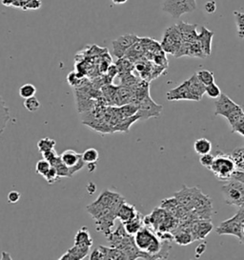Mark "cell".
Instances as JSON below:
<instances>
[{"mask_svg":"<svg viewBox=\"0 0 244 260\" xmlns=\"http://www.w3.org/2000/svg\"><path fill=\"white\" fill-rule=\"evenodd\" d=\"M239 208H240V209H243V210H244V202H243V203H242V204H241V206H240V207H239Z\"/></svg>","mask_w":244,"mask_h":260,"instance_id":"cell-54","label":"cell"},{"mask_svg":"<svg viewBox=\"0 0 244 260\" xmlns=\"http://www.w3.org/2000/svg\"><path fill=\"white\" fill-rule=\"evenodd\" d=\"M206 243L200 244L197 248H196V257H201L204 252L206 251Z\"/></svg>","mask_w":244,"mask_h":260,"instance_id":"cell-47","label":"cell"},{"mask_svg":"<svg viewBox=\"0 0 244 260\" xmlns=\"http://www.w3.org/2000/svg\"><path fill=\"white\" fill-rule=\"evenodd\" d=\"M125 198L116 192L104 190L100 196L90 205L86 210L95 221V227L99 232L105 236L113 231L115 220L117 219L118 207Z\"/></svg>","mask_w":244,"mask_h":260,"instance_id":"cell-1","label":"cell"},{"mask_svg":"<svg viewBox=\"0 0 244 260\" xmlns=\"http://www.w3.org/2000/svg\"><path fill=\"white\" fill-rule=\"evenodd\" d=\"M197 76H198L199 79L205 86L212 84V83H215V76H214V74L211 71L201 70V71H199L197 73Z\"/></svg>","mask_w":244,"mask_h":260,"instance_id":"cell-32","label":"cell"},{"mask_svg":"<svg viewBox=\"0 0 244 260\" xmlns=\"http://www.w3.org/2000/svg\"><path fill=\"white\" fill-rule=\"evenodd\" d=\"M243 110H242V108L239 106V107H237L235 111H233V112L228 116L226 119H227L228 122H229V124H230L231 128L234 126V125L236 124V122H237L240 118H242V116H243Z\"/></svg>","mask_w":244,"mask_h":260,"instance_id":"cell-37","label":"cell"},{"mask_svg":"<svg viewBox=\"0 0 244 260\" xmlns=\"http://www.w3.org/2000/svg\"><path fill=\"white\" fill-rule=\"evenodd\" d=\"M179 206H180V204L178 203L177 198L175 196L174 197H169V198L162 200L161 204H160L161 208H163L164 210L167 211L168 213H170L171 215H173L174 217L176 216Z\"/></svg>","mask_w":244,"mask_h":260,"instance_id":"cell-28","label":"cell"},{"mask_svg":"<svg viewBox=\"0 0 244 260\" xmlns=\"http://www.w3.org/2000/svg\"><path fill=\"white\" fill-rule=\"evenodd\" d=\"M62 162L67 166L70 172V176H73L77 172L84 168V160H82V154L73 150H66L60 154Z\"/></svg>","mask_w":244,"mask_h":260,"instance_id":"cell-10","label":"cell"},{"mask_svg":"<svg viewBox=\"0 0 244 260\" xmlns=\"http://www.w3.org/2000/svg\"><path fill=\"white\" fill-rule=\"evenodd\" d=\"M96 162H93V163H88V170L90 173H93V171H95L96 169Z\"/></svg>","mask_w":244,"mask_h":260,"instance_id":"cell-49","label":"cell"},{"mask_svg":"<svg viewBox=\"0 0 244 260\" xmlns=\"http://www.w3.org/2000/svg\"><path fill=\"white\" fill-rule=\"evenodd\" d=\"M41 104L39 100L35 97V96H32V97H29L24 101V107L27 111L31 112V113H34L36 112L37 110L40 108Z\"/></svg>","mask_w":244,"mask_h":260,"instance_id":"cell-38","label":"cell"},{"mask_svg":"<svg viewBox=\"0 0 244 260\" xmlns=\"http://www.w3.org/2000/svg\"><path fill=\"white\" fill-rule=\"evenodd\" d=\"M214 160H215V155L212 154L211 152L202 154L201 158H200V162H201L202 166L205 167V168L209 169V170H210L213 163H214Z\"/></svg>","mask_w":244,"mask_h":260,"instance_id":"cell-40","label":"cell"},{"mask_svg":"<svg viewBox=\"0 0 244 260\" xmlns=\"http://www.w3.org/2000/svg\"><path fill=\"white\" fill-rule=\"evenodd\" d=\"M189 212L194 219H211L214 213L212 199L198 189Z\"/></svg>","mask_w":244,"mask_h":260,"instance_id":"cell-4","label":"cell"},{"mask_svg":"<svg viewBox=\"0 0 244 260\" xmlns=\"http://www.w3.org/2000/svg\"><path fill=\"white\" fill-rule=\"evenodd\" d=\"M35 93H36V88L34 85L31 83H27L19 88V95L24 99L34 96Z\"/></svg>","mask_w":244,"mask_h":260,"instance_id":"cell-33","label":"cell"},{"mask_svg":"<svg viewBox=\"0 0 244 260\" xmlns=\"http://www.w3.org/2000/svg\"><path fill=\"white\" fill-rule=\"evenodd\" d=\"M215 33L210 31L209 29H207L206 27L202 26L200 33L198 35V40L202 46V50L204 53V55L206 57L211 56L212 53V42H213V38H214Z\"/></svg>","mask_w":244,"mask_h":260,"instance_id":"cell-15","label":"cell"},{"mask_svg":"<svg viewBox=\"0 0 244 260\" xmlns=\"http://www.w3.org/2000/svg\"><path fill=\"white\" fill-rule=\"evenodd\" d=\"M135 245L139 251L146 252L151 256L152 259L167 258L168 254L163 253L164 245L157 234L153 230L144 226L134 235Z\"/></svg>","mask_w":244,"mask_h":260,"instance_id":"cell-2","label":"cell"},{"mask_svg":"<svg viewBox=\"0 0 244 260\" xmlns=\"http://www.w3.org/2000/svg\"><path fill=\"white\" fill-rule=\"evenodd\" d=\"M139 40V37L135 34H125L121 35L117 39H115L113 44V54L118 59L125 57L127 50H129L135 43Z\"/></svg>","mask_w":244,"mask_h":260,"instance_id":"cell-11","label":"cell"},{"mask_svg":"<svg viewBox=\"0 0 244 260\" xmlns=\"http://www.w3.org/2000/svg\"><path fill=\"white\" fill-rule=\"evenodd\" d=\"M99 250L101 252V260L102 259H128L126 254L115 247H105L100 246Z\"/></svg>","mask_w":244,"mask_h":260,"instance_id":"cell-21","label":"cell"},{"mask_svg":"<svg viewBox=\"0 0 244 260\" xmlns=\"http://www.w3.org/2000/svg\"><path fill=\"white\" fill-rule=\"evenodd\" d=\"M204 9L206 11V13L208 14H214L217 11V3L215 0H211L208 1L205 5H204Z\"/></svg>","mask_w":244,"mask_h":260,"instance_id":"cell-45","label":"cell"},{"mask_svg":"<svg viewBox=\"0 0 244 260\" xmlns=\"http://www.w3.org/2000/svg\"><path fill=\"white\" fill-rule=\"evenodd\" d=\"M232 132L237 133L244 137V115L234 126L232 127Z\"/></svg>","mask_w":244,"mask_h":260,"instance_id":"cell-42","label":"cell"},{"mask_svg":"<svg viewBox=\"0 0 244 260\" xmlns=\"http://www.w3.org/2000/svg\"><path fill=\"white\" fill-rule=\"evenodd\" d=\"M167 100L178 101V100H192L197 101L194 95L189 91L185 81L181 84L178 85L176 88L170 90L166 93Z\"/></svg>","mask_w":244,"mask_h":260,"instance_id":"cell-14","label":"cell"},{"mask_svg":"<svg viewBox=\"0 0 244 260\" xmlns=\"http://www.w3.org/2000/svg\"><path fill=\"white\" fill-rule=\"evenodd\" d=\"M128 0H112V2L114 3V4H117V5H120V4H124V3H126Z\"/></svg>","mask_w":244,"mask_h":260,"instance_id":"cell-52","label":"cell"},{"mask_svg":"<svg viewBox=\"0 0 244 260\" xmlns=\"http://www.w3.org/2000/svg\"><path fill=\"white\" fill-rule=\"evenodd\" d=\"M196 9V0H164L162 4V11L173 18H179L185 14L193 13Z\"/></svg>","mask_w":244,"mask_h":260,"instance_id":"cell-7","label":"cell"},{"mask_svg":"<svg viewBox=\"0 0 244 260\" xmlns=\"http://www.w3.org/2000/svg\"><path fill=\"white\" fill-rule=\"evenodd\" d=\"M100 159V153L96 149L93 148H90L87 149L86 151L82 153V160H84L85 163H93L96 162Z\"/></svg>","mask_w":244,"mask_h":260,"instance_id":"cell-35","label":"cell"},{"mask_svg":"<svg viewBox=\"0 0 244 260\" xmlns=\"http://www.w3.org/2000/svg\"><path fill=\"white\" fill-rule=\"evenodd\" d=\"M177 28L182 36V39L185 43L194 42L198 40V25L197 24H189L184 21H181L177 24Z\"/></svg>","mask_w":244,"mask_h":260,"instance_id":"cell-16","label":"cell"},{"mask_svg":"<svg viewBox=\"0 0 244 260\" xmlns=\"http://www.w3.org/2000/svg\"><path fill=\"white\" fill-rule=\"evenodd\" d=\"M75 245L83 247V248H90L93 246V238L90 235V232L86 227H82L79 229L75 236Z\"/></svg>","mask_w":244,"mask_h":260,"instance_id":"cell-22","label":"cell"},{"mask_svg":"<svg viewBox=\"0 0 244 260\" xmlns=\"http://www.w3.org/2000/svg\"><path fill=\"white\" fill-rule=\"evenodd\" d=\"M20 197H21L20 193H18L17 191H12V192H10L8 193V197L7 198H8L9 203L15 204V203H17V202L19 201Z\"/></svg>","mask_w":244,"mask_h":260,"instance_id":"cell-44","label":"cell"},{"mask_svg":"<svg viewBox=\"0 0 244 260\" xmlns=\"http://www.w3.org/2000/svg\"><path fill=\"white\" fill-rule=\"evenodd\" d=\"M14 7L27 10H36L41 7L40 0H15L13 3Z\"/></svg>","mask_w":244,"mask_h":260,"instance_id":"cell-27","label":"cell"},{"mask_svg":"<svg viewBox=\"0 0 244 260\" xmlns=\"http://www.w3.org/2000/svg\"><path fill=\"white\" fill-rule=\"evenodd\" d=\"M135 105L138 107L137 114L139 115L140 119L158 118V117H160V115L162 112V106L157 104L155 101L153 100L150 94L147 95L142 100L135 103Z\"/></svg>","mask_w":244,"mask_h":260,"instance_id":"cell-9","label":"cell"},{"mask_svg":"<svg viewBox=\"0 0 244 260\" xmlns=\"http://www.w3.org/2000/svg\"><path fill=\"white\" fill-rule=\"evenodd\" d=\"M56 145H57V141L55 139L50 137H44L37 142V148H38V151L43 153L45 151L55 150Z\"/></svg>","mask_w":244,"mask_h":260,"instance_id":"cell-30","label":"cell"},{"mask_svg":"<svg viewBox=\"0 0 244 260\" xmlns=\"http://www.w3.org/2000/svg\"><path fill=\"white\" fill-rule=\"evenodd\" d=\"M188 229L192 233L194 240H202L210 234L214 226L210 219H192Z\"/></svg>","mask_w":244,"mask_h":260,"instance_id":"cell-12","label":"cell"},{"mask_svg":"<svg viewBox=\"0 0 244 260\" xmlns=\"http://www.w3.org/2000/svg\"><path fill=\"white\" fill-rule=\"evenodd\" d=\"M15 0H2V4L5 6H13Z\"/></svg>","mask_w":244,"mask_h":260,"instance_id":"cell-50","label":"cell"},{"mask_svg":"<svg viewBox=\"0 0 244 260\" xmlns=\"http://www.w3.org/2000/svg\"><path fill=\"white\" fill-rule=\"evenodd\" d=\"M214 176L220 181H229L236 170V164L230 154L220 152L215 157L214 163L210 169Z\"/></svg>","mask_w":244,"mask_h":260,"instance_id":"cell-3","label":"cell"},{"mask_svg":"<svg viewBox=\"0 0 244 260\" xmlns=\"http://www.w3.org/2000/svg\"><path fill=\"white\" fill-rule=\"evenodd\" d=\"M87 190L90 194H93L94 193V191L96 190V186L93 184V182H90V184L87 186Z\"/></svg>","mask_w":244,"mask_h":260,"instance_id":"cell-48","label":"cell"},{"mask_svg":"<svg viewBox=\"0 0 244 260\" xmlns=\"http://www.w3.org/2000/svg\"><path fill=\"white\" fill-rule=\"evenodd\" d=\"M205 93L210 97V98H214L217 99L220 96V94L222 93L220 88L216 83H212L210 85H207L205 87Z\"/></svg>","mask_w":244,"mask_h":260,"instance_id":"cell-39","label":"cell"},{"mask_svg":"<svg viewBox=\"0 0 244 260\" xmlns=\"http://www.w3.org/2000/svg\"><path fill=\"white\" fill-rule=\"evenodd\" d=\"M197 190H198V188H188L184 185L180 191H178L174 194V196L177 198V201L181 206L185 207L186 209L189 211L192 205Z\"/></svg>","mask_w":244,"mask_h":260,"instance_id":"cell-17","label":"cell"},{"mask_svg":"<svg viewBox=\"0 0 244 260\" xmlns=\"http://www.w3.org/2000/svg\"><path fill=\"white\" fill-rule=\"evenodd\" d=\"M143 218L144 217L141 216V214L138 213V215L135 218H133L132 220L127 221L125 223H122L127 234L135 235L142 227H144Z\"/></svg>","mask_w":244,"mask_h":260,"instance_id":"cell-24","label":"cell"},{"mask_svg":"<svg viewBox=\"0 0 244 260\" xmlns=\"http://www.w3.org/2000/svg\"><path fill=\"white\" fill-rule=\"evenodd\" d=\"M173 235H174V240L176 241V243L180 246H187L194 241L193 235L188 228L179 229L177 227L176 229V233H173Z\"/></svg>","mask_w":244,"mask_h":260,"instance_id":"cell-23","label":"cell"},{"mask_svg":"<svg viewBox=\"0 0 244 260\" xmlns=\"http://www.w3.org/2000/svg\"><path fill=\"white\" fill-rule=\"evenodd\" d=\"M11 120V115L6 102L0 96V134L4 132Z\"/></svg>","mask_w":244,"mask_h":260,"instance_id":"cell-25","label":"cell"},{"mask_svg":"<svg viewBox=\"0 0 244 260\" xmlns=\"http://www.w3.org/2000/svg\"><path fill=\"white\" fill-rule=\"evenodd\" d=\"M194 151L200 155L208 153L212 151V143L207 138H199L194 141Z\"/></svg>","mask_w":244,"mask_h":260,"instance_id":"cell-26","label":"cell"},{"mask_svg":"<svg viewBox=\"0 0 244 260\" xmlns=\"http://www.w3.org/2000/svg\"><path fill=\"white\" fill-rule=\"evenodd\" d=\"M90 252V248H83L74 245L73 248L69 249L59 259L60 260H81L84 259Z\"/></svg>","mask_w":244,"mask_h":260,"instance_id":"cell-20","label":"cell"},{"mask_svg":"<svg viewBox=\"0 0 244 260\" xmlns=\"http://www.w3.org/2000/svg\"><path fill=\"white\" fill-rule=\"evenodd\" d=\"M51 165L56 169V171H57V173H58V175L60 178L61 177H71L69 168L62 162V160L60 159V155Z\"/></svg>","mask_w":244,"mask_h":260,"instance_id":"cell-29","label":"cell"},{"mask_svg":"<svg viewBox=\"0 0 244 260\" xmlns=\"http://www.w3.org/2000/svg\"><path fill=\"white\" fill-rule=\"evenodd\" d=\"M243 226L244 210L239 208V211L233 218L221 222L219 226L217 227L216 232L219 235H234L241 242Z\"/></svg>","mask_w":244,"mask_h":260,"instance_id":"cell-6","label":"cell"},{"mask_svg":"<svg viewBox=\"0 0 244 260\" xmlns=\"http://www.w3.org/2000/svg\"><path fill=\"white\" fill-rule=\"evenodd\" d=\"M43 158L46 160H48L51 164L59 158V155L57 153L56 150H51V151L43 152Z\"/></svg>","mask_w":244,"mask_h":260,"instance_id":"cell-43","label":"cell"},{"mask_svg":"<svg viewBox=\"0 0 244 260\" xmlns=\"http://www.w3.org/2000/svg\"><path fill=\"white\" fill-rule=\"evenodd\" d=\"M1 259H12V256L6 252H2Z\"/></svg>","mask_w":244,"mask_h":260,"instance_id":"cell-51","label":"cell"},{"mask_svg":"<svg viewBox=\"0 0 244 260\" xmlns=\"http://www.w3.org/2000/svg\"><path fill=\"white\" fill-rule=\"evenodd\" d=\"M241 243L244 244V226L242 228V240H241Z\"/></svg>","mask_w":244,"mask_h":260,"instance_id":"cell-53","label":"cell"},{"mask_svg":"<svg viewBox=\"0 0 244 260\" xmlns=\"http://www.w3.org/2000/svg\"><path fill=\"white\" fill-rule=\"evenodd\" d=\"M185 83L188 87V89H189V91L194 95L197 101L202 100V96L205 93V87L206 86L203 84L202 81L199 79L197 74H194L190 78L185 80Z\"/></svg>","mask_w":244,"mask_h":260,"instance_id":"cell-18","label":"cell"},{"mask_svg":"<svg viewBox=\"0 0 244 260\" xmlns=\"http://www.w3.org/2000/svg\"><path fill=\"white\" fill-rule=\"evenodd\" d=\"M233 14H234L235 19H236L237 35H238L239 38L244 39V13L235 11Z\"/></svg>","mask_w":244,"mask_h":260,"instance_id":"cell-34","label":"cell"},{"mask_svg":"<svg viewBox=\"0 0 244 260\" xmlns=\"http://www.w3.org/2000/svg\"><path fill=\"white\" fill-rule=\"evenodd\" d=\"M184 41L177 28V24L167 28L162 35L161 39V48L166 54H170L177 58L179 50L183 46Z\"/></svg>","mask_w":244,"mask_h":260,"instance_id":"cell-5","label":"cell"},{"mask_svg":"<svg viewBox=\"0 0 244 260\" xmlns=\"http://www.w3.org/2000/svg\"><path fill=\"white\" fill-rule=\"evenodd\" d=\"M52 168V165H51L50 162L48 160L43 159L40 160L35 165V172L40 175V176H44Z\"/></svg>","mask_w":244,"mask_h":260,"instance_id":"cell-36","label":"cell"},{"mask_svg":"<svg viewBox=\"0 0 244 260\" xmlns=\"http://www.w3.org/2000/svg\"><path fill=\"white\" fill-rule=\"evenodd\" d=\"M236 164V170L242 171L244 167V148H237L230 154Z\"/></svg>","mask_w":244,"mask_h":260,"instance_id":"cell-31","label":"cell"},{"mask_svg":"<svg viewBox=\"0 0 244 260\" xmlns=\"http://www.w3.org/2000/svg\"><path fill=\"white\" fill-rule=\"evenodd\" d=\"M45 179H46V181L48 182V184H54V183H56L58 180H59V175H58V173H57V171H56V169L54 168L53 166H52V168L50 169V171L45 175V176H43Z\"/></svg>","mask_w":244,"mask_h":260,"instance_id":"cell-41","label":"cell"},{"mask_svg":"<svg viewBox=\"0 0 244 260\" xmlns=\"http://www.w3.org/2000/svg\"><path fill=\"white\" fill-rule=\"evenodd\" d=\"M224 199L230 206L240 207L244 202V184L241 182L231 179L227 184L223 185L221 188Z\"/></svg>","mask_w":244,"mask_h":260,"instance_id":"cell-8","label":"cell"},{"mask_svg":"<svg viewBox=\"0 0 244 260\" xmlns=\"http://www.w3.org/2000/svg\"><path fill=\"white\" fill-rule=\"evenodd\" d=\"M215 116H221L226 118L233 111L239 107V105L236 104L235 101L232 100L227 94L222 92L215 102Z\"/></svg>","mask_w":244,"mask_h":260,"instance_id":"cell-13","label":"cell"},{"mask_svg":"<svg viewBox=\"0 0 244 260\" xmlns=\"http://www.w3.org/2000/svg\"><path fill=\"white\" fill-rule=\"evenodd\" d=\"M232 179L237 180L239 182H241L244 184V171H239V170H236L235 173L232 176Z\"/></svg>","mask_w":244,"mask_h":260,"instance_id":"cell-46","label":"cell"},{"mask_svg":"<svg viewBox=\"0 0 244 260\" xmlns=\"http://www.w3.org/2000/svg\"><path fill=\"white\" fill-rule=\"evenodd\" d=\"M138 213L139 212H137L134 205L123 201L118 207L117 218L120 220L121 223H125L127 221H130L133 218H135L138 215Z\"/></svg>","mask_w":244,"mask_h":260,"instance_id":"cell-19","label":"cell"}]
</instances>
